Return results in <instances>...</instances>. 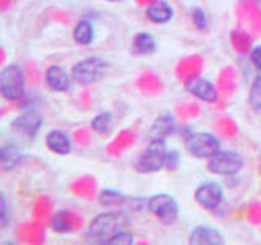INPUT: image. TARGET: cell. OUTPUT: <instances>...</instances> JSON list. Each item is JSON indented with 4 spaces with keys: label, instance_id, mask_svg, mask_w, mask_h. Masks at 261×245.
<instances>
[{
    "label": "cell",
    "instance_id": "1",
    "mask_svg": "<svg viewBox=\"0 0 261 245\" xmlns=\"http://www.w3.org/2000/svg\"><path fill=\"white\" fill-rule=\"evenodd\" d=\"M126 223L122 212H102L92 218L88 231H86V241L90 243H106L110 235H114L118 229H122Z\"/></svg>",
    "mask_w": 261,
    "mask_h": 245
},
{
    "label": "cell",
    "instance_id": "2",
    "mask_svg": "<svg viewBox=\"0 0 261 245\" xmlns=\"http://www.w3.org/2000/svg\"><path fill=\"white\" fill-rule=\"evenodd\" d=\"M167 153V143L163 137H149V143L145 151L135 161V169L139 174H153L163 169V159Z\"/></svg>",
    "mask_w": 261,
    "mask_h": 245
},
{
    "label": "cell",
    "instance_id": "3",
    "mask_svg": "<svg viewBox=\"0 0 261 245\" xmlns=\"http://www.w3.org/2000/svg\"><path fill=\"white\" fill-rule=\"evenodd\" d=\"M0 92L8 102H16L24 96V71L18 63H6L0 71Z\"/></svg>",
    "mask_w": 261,
    "mask_h": 245
},
{
    "label": "cell",
    "instance_id": "4",
    "mask_svg": "<svg viewBox=\"0 0 261 245\" xmlns=\"http://www.w3.org/2000/svg\"><path fill=\"white\" fill-rule=\"evenodd\" d=\"M184 147L192 157L208 159L210 155H214L220 149V139L216 135H212V133H206V131H194V133L186 135Z\"/></svg>",
    "mask_w": 261,
    "mask_h": 245
},
{
    "label": "cell",
    "instance_id": "5",
    "mask_svg": "<svg viewBox=\"0 0 261 245\" xmlns=\"http://www.w3.org/2000/svg\"><path fill=\"white\" fill-rule=\"evenodd\" d=\"M245 167V157L237 151H224L218 149L214 155L206 159V169L216 176H234Z\"/></svg>",
    "mask_w": 261,
    "mask_h": 245
},
{
    "label": "cell",
    "instance_id": "6",
    "mask_svg": "<svg viewBox=\"0 0 261 245\" xmlns=\"http://www.w3.org/2000/svg\"><path fill=\"white\" fill-rule=\"evenodd\" d=\"M106 67H108V63L102 57H86V59H80L77 63H73L71 78H73L75 84L88 86V84L98 82L104 76Z\"/></svg>",
    "mask_w": 261,
    "mask_h": 245
},
{
    "label": "cell",
    "instance_id": "7",
    "mask_svg": "<svg viewBox=\"0 0 261 245\" xmlns=\"http://www.w3.org/2000/svg\"><path fill=\"white\" fill-rule=\"evenodd\" d=\"M149 210L163 225H173L177 220V214H179L177 200L171 194H153L149 198Z\"/></svg>",
    "mask_w": 261,
    "mask_h": 245
},
{
    "label": "cell",
    "instance_id": "8",
    "mask_svg": "<svg viewBox=\"0 0 261 245\" xmlns=\"http://www.w3.org/2000/svg\"><path fill=\"white\" fill-rule=\"evenodd\" d=\"M196 202L206 208V210H216L220 204H222V198H224V192H222V186L218 182H202L196 192Z\"/></svg>",
    "mask_w": 261,
    "mask_h": 245
},
{
    "label": "cell",
    "instance_id": "9",
    "mask_svg": "<svg viewBox=\"0 0 261 245\" xmlns=\"http://www.w3.org/2000/svg\"><path fill=\"white\" fill-rule=\"evenodd\" d=\"M41 127H43V116L37 110H24L16 114V118L12 120V131L27 139H35Z\"/></svg>",
    "mask_w": 261,
    "mask_h": 245
},
{
    "label": "cell",
    "instance_id": "10",
    "mask_svg": "<svg viewBox=\"0 0 261 245\" xmlns=\"http://www.w3.org/2000/svg\"><path fill=\"white\" fill-rule=\"evenodd\" d=\"M186 92L192 94V96H196V98H200V100H204V102H216L218 100L216 86L210 80L200 78V76L198 78H190L186 82Z\"/></svg>",
    "mask_w": 261,
    "mask_h": 245
},
{
    "label": "cell",
    "instance_id": "11",
    "mask_svg": "<svg viewBox=\"0 0 261 245\" xmlns=\"http://www.w3.org/2000/svg\"><path fill=\"white\" fill-rule=\"evenodd\" d=\"M45 82L51 90L55 92H67L71 88V71H65V67L61 65H51L47 71H45Z\"/></svg>",
    "mask_w": 261,
    "mask_h": 245
},
{
    "label": "cell",
    "instance_id": "12",
    "mask_svg": "<svg viewBox=\"0 0 261 245\" xmlns=\"http://www.w3.org/2000/svg\"><path fill=\"white\" fill-rule=\"evenodd\" d=\"M188 241H190V245H212V243L222 245V243H224V237H222V235L218 233V229H214V227L198 225V227L192 229Z\"/></svg>",
    "mask_w": 261,
    "mask_h": 245
},
{
    "label": "cell",
    "instance_id": "13",
    "mask_svg": "<svg viewBox=\"0 0 261 245\" xmlns=\"http://www.w3.org/2000/svg\"><path fill=\"white\" fill-rule=\"evenodd\" d=\"M145 16H147V20H151L155 24H165V22H169L173 18V8H171L169 2L159 0V2H153V4L147 6Z\"/></svg>",
    "mask_w": 261,
    "mask_h": 245
},
{
    "label": "cell",
    "instance_id": "14",
    "mask_svg": "<svg viewBox=\"0 0 261 245\" xmlns=\"http://www.w3.org/2000/svg\"><path fill=\"white\" fill-rule=\"evenodd\" d=\"M45 143H47V147H49L53 153H57V155H67V153H71V139H69L61 129L49 131Z\"/></svg>",
    "mask_w": 261,
    "mask_h": 245
},
{
    "label": "cell",
    "instance_id": "15",
    "mask_svg": "<svg viewBox=\"0 0 261 245\" xmlns=\"http://www.w3.org/2000/svg\"><path fill=\"white\" fill-rule=\"evenodd\" d=\"M173 131H175V118H173V114L163 112V114H159L153 120V125L149 129V137H163V139H167Z\"/></svg>",
    "mask_w": 261,
    "mask_h": 245
},
{
    "label": "cell",
    "instance_id": "16",
    "mask_svg": "<svg viewBox=\"0 0 261 245\" xmlns=\"http://www.w3.org/2000/svg\"><path fill=\"white\" fill-rule=\"evenodd\" d=\"M20 161H22V151H20L18 145L4 143V145L0 147V163H2V169H4V172L14 169Z\"/></svg>",
    "mask_w": 261,
    "mask_h": 245
},
{
    "label": "cell",
    "instance_id": "17",
    "mask_svg": "<svg viewBox=\"0 0 261 245\" xmlns=\"http://www.w3.org/2000/svg\"><path fill=\"white\" fill-rule=\"evenodd\" d=\"M157 49V41L151 33H137L133 39V53L135 55H151Z\"/></svg>",
    "mask_w": 261,
    "mask_h": 245
},
{
    "label": "cell",
    "instance_id": "18",
    "mask_svg": "<svg viewBox=\"0 0 261 245\" xmlns=\"http://www.w3.org/2000/svg\"><path fill=\"white\" fill-rule=\"evenodd\" d=\"M73 41L77 45H90L94 41V27L88 18H82L73 29Z\"/></svg>",
    "mask_w": 261,
    "mask_h": 245
},
{
    "label": "cell",
    "instance_id": "19",
    "mask_svg": "<svg viewBox=\"0 0 261 245\" xmlns=\"http://www.w3.org/2000/svg\"><path fill=\"white\" fill-rule=\"evenodd\" d=\"M98 200H100V204H104V206H120L122 202H126V196H124L120 190L104 188V190L98 194Z\"/></svg>",
    "mask_w": 261,
    "mask_h": 245
},
{
    "label": "cell",
    "instance_id": "20",
    "mask_svg": "<svg viewBox=\"0 0 261 245\" xmlns=\"http://www.w3.org/2000/svg\"><path fill=\"white\" fill-rule=\"evenodd\" d=\"M90 127H92V131H96V133H102V135L108 133L110 127H112V114H110V112H100V114H96V116L92 118Z\"/></svg>",
    "mask_w": 261,
    "mask_h": 245
},
{
    "label": "cell",
    "instance_id": "21",
    "mask_svg": "<svg viewBox=\"0 0 261 245\" xmlns=\"http://www.w3.org/2000/svg\"><path fill=\"white\" fill-rule=\"evenodd\" d=\"M249 104H251L255 110H261V71H259V76L251 82V88H249Z\"/></svg>",
    "mask_w": 261,
    "mask_h": 245
},
{
    "label": "cell",
    "instance_id": "22",
    "mask_svg": "<svg viewBox=\"0 0 261 245\" xmlns=\"http://www.w3.org/2000/svg\"><path fill=\"white\" fill-rule=\"evenodd\" d=\"M135 241V235L126 229V227H122V229H118L114 235H110V239L106 241V243H110V245H130Z\"/></svg>",
    "mask_w": 261,
    "mask_h": 245
},
{
    "label": "cell",
    "instance_id": "23",
    "mask_svg": "<svg viewBox=\"0 0 261 245\" xmlns=\"http://www.w3.org/2000/svg\"><path fill=\"white\" fill-rule=\"evenodd\" d=\"M51 227L59 233H65V231H71V225H69V218L65 212H55L53 218H51Z\"/></svg>",
    "mask_w": 261,
    "mask_h": 245
},
{
    "label": "cell",
    "instance_id": "24",
    "mask_svg": "<svg viewBox=\"0 0 261 245\" xmlns=\"http://www.w3.org/2000/svg\"><path fill=\"white\" fill-rule=\"evenodd\" d=\"M179 151L177 149H167V153H165V159H163V169H169V172H173V169H177L179 167Z\"/></svg>",
    "mask_w": 261,
    "mask_h": 245
},
{
    "label": "cell",
    "instance_id": "25",
    "mask_svg": "<svg viewBox=\"0 0 261 245\" xmlns=\"http://www.w3.org/2000/svg\"><path fill=\"white\" fill-rule=\"evenodd\" d=\"M192 22L196 24L198 31H206L208 29V16H206V12L202 8H194L192 10Z\"/></svg>",
    "mask_w": 261,
    "mask_h": 245
},
{
    "label": "cell",
    "instance_id": "26",
    "mask_svg": "<svg viewBox=\"0 0 261 245\" xmlns=\"http://www.w3.org/2000/svg\"><path fill=\"white\" fill-rule=\"evenodd\" d=\"M0 227L2 229L8 227V202H6V194H0Z\"/></svg>",
    "mask_w": 261,
    "mask_h": 245
},
{
    "label": "cell",
    "instance_id": "27",
    "mask_svg": "<svg viewBox=\"0 0 261 245\" xmlns=\"http://www.w3.org/2000/svg\"><path fill=\"white\" fill-rule=\"evenodd\" d=\"M249 59H251V63L261 71V45H255L253 49H251V53H249Z\"/></svg>",
    "mask_w": 261,
    "mask_h": 245
},
{
    "label": "cell",
    "instance_id": "28",
    "mask_svg": "<svg viewBox=\"0 0 261 245\" xmlns=\"http://www.w3.org/2000/svg\"><path fill=\"white\" fill-rule=\"evenodd\" d=\"M106 2H120V0H106Z\"/></svg>",
    "mask_w": 261,
    "mask_h": 245
}]
</instances>
